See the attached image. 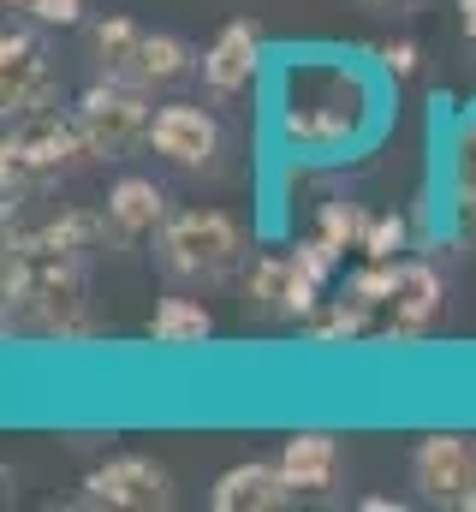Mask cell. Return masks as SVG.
Instances as JSON below:
<instances>
[{
	"instance_id": "1",
	"label": "cell",
	"mask_w": 476,
	"mask_h": 512,
	"mask_svg": "<svg viewBox=\"0 0 476 512\" xmlns=\"http://www.w3.org/2000/svg\"><path fill=\"white\" fill-rule=\"evenodd\" d=\"M0 316L6 334H30V340H90L96 316H90V268L84 251H48V245H24L6 239V274H0Z\"/></svg>"
},
{
	"instance_id": "2",
	"label": "cell",
	"mask_w": 476,
	"mask_h": 512,
	"mask_svg": "<svg viewBox=\"0 0 476 512\" xmlns=\"http://www.w3.org/2000/svg\"><path fill=\"white\" fill-rule=\"evenodd\" d=\"M375 131V90L357 66H292L274 102L286 155H352Z\"/></svg>"
},
{
	"instance_id": "3",
	"label": "cell",
	"mask_w": 476,
	"mask_h": 512,
	"mask_svg": "<svg viewBox=\"0 0 476 512\" xmlns=\"http://www.w3.org/2000/svg\"><path fill=\"white\" fill-rule=\"evenodd\" d=\"M155 256H161V268L173 280L215 286L244 262V227L227 209H179V215H167V227L155 239Z\"/></svg>"
},
{
	"instance_id": "4",
	"label": "cell",
	"mask_w": 476,
	"mask_h": 512,
	"mask_svg": "<svg viewBox=\"0 0 476 512\" xmlns=\"http://www.w3.org/2000/svg\"><path fill=\"white\" fill-rule=\"evenodd\" d=\"M96 149L78 126V114H60V108H42V114H24L12 120L6 143H0V167H24L30 179H60L72 167H84Z\"/></svg>"
},
{
	"instance_id": "5",
	"label": "cell",
	"mask_w": 476,
	"mask_h": 512,
	"mask_svg": "<svg viewBox=\"0 0 476 512\" xmlns=\"http://www.w3.org/2000/svg\"><path fill=\"white\" fill-rule=\"evenodd\" d=\"M72 114H78V126H84L90 149H96L102 161H119L125 149L149 143V120H155L149 90L131 84V78H96V84L72 102Z\"/></svg>"
},
{
	"instance_id": "6",
	"label": "cell",
	"mask_w": 476,
	"mask_h": 512,
	"mask_svg": "<svg viewBox=\"0 0 476 512\" xmlns=\"http://www.w3.org/2000/svg\"><path fill=\"white\" fill-rule=\"evenodd\" d=\"M411 483L429 507L476 512V441L459 429H435L411 447Z\"/></svg>"
},
{
	"instance_id": "7",
	"label": "cell",
	"mask_w": 476,
	"mask_h": 512,
	"mask_svg": "<svg viewBox=\"0 0 476 512\" xmlns=\"http://www.w3.org/2000/svg\"><path fill=\"white\" fill-rule=\"evenodd\" d=\"M84 507H119V512H161L173 507V477L149 453H114L84 477Z\"/></svg>"
},
{
	"instance_id": "8",
	"label": "cell",
	"mask_w": 476,
	"mask_h": 512,
	"mask_svg": "<svg viewBox=\"0 0 476 512\" xmlns=\"http://www.w3.org/2000/svg\"><path fill=\"white\" fill-rule=\"evenodd\" d=\"M54 96H60V78H54L42 42L30 30H6L0 36V108H6V120L42 114V108H54Z\"/></svg>"
},
{
	"instance_id": "9",
	"label": "cell",
	"mask_w": 476,
	"mask_h": 512,
	"mask_svg": "<svg viewBox=\"0 0 476 512\" xmlns=\"http://www.w3.org/2000/svg\"><path fill=\"white\" fill-rule=\"evenodd\" d=\"M221 143H227V137H221V120H215L209 108H197V102H161L155 120H149V149H155L161 161L185 167V173L215 167Z\"/></svg>"
},
{
	"instance_id": "10",
	"label": "cell",
	"mask_w": 476,
	"mask_h": 512,
	"mask_svg": "<svg viewBox=\"0 0 476 512\" xmlns=\"http://www.w3.org/2000/svg\"><path fill=\"white\" fill-rule=\"evenodd\" d=\"M441 304H447L441 274H435L423 256H405L399 274H393V298H387V346H411V340H423V334L435 328Z\"/></svg>"
},
{
	"instance_id": "11",
	"label": "cell",
	"mask_w": 476,
	"mask_h": 512,
	"mask_svg": "<svg viewBox=\"0 0 476 512\" xmlns=\"http://www.w3.org/2000/svg\"><path fill=\"white\" fill-rule=\"evenodd\" d=\"M256 72H262V30H256V18L221 24V36L203 48V84H209V96H238V90H250Z\"/></svg>"
},
{
	"instance_id": "12",
	"label": "cell",
	"mask_w": 476,
	"mask_h": 512,
	"mask_svg": "<svg viewBox=\"0 0 476 512\" xmlns=\"http://www.w3.org/2000/svg\"><path fill=\"white\" fill-rule=\"evenodd\" d=\"M292 495H298V489L286 483L280 459H244V465H233V471L215 477L209 507L215 512H280Z\"/></svg>"
},
{
	"instance_id": "13",
	"label": "cell",
	"mask_w": 476,
	"mask_h": 512,
	"mask_svg": "<svg viewBox=\"0 0 476 512\" xmlns=\"http://www.w3.org/2000/svg\"><path fill=\"white\" fill-rule=\"evenodd\" d=\"M102 215H108V239L114 245H137L143 233H161L167 227V191L155 179H143V173H125L114 191H108Z\"/></svg>"
},
{
	"instance_id": "14",
	"label": "cell",
	"mask_w": 476,
	"mask_h": 512,
	"mask_svg": "<svg viewBox=\"0 0 476 512\" xmlns=\"http://www.w3.org/2000/svg\"><path fill=\"white\" fill-rule=\"evenodd\" d=\"M280 471L298 495H322L340 483V441L328 429H292L280 441Z\"/></svg>"
},
{
	"instance_id": "15",
	"label": "cell",
	"mask_w": 476,
	"mask_h": 512,
	"mask_svg": "<svg viewBox=\"0 0 476 512\" xmlns=\"http://www.w3.org/2000/svg\"><path fill=\"white\" fill-rule=\"evenodd\" d=\"M143 36H149V30H137V18H125V12L96 18V24L84 30L90 72H96V78H131V84H137V54H143Z\"/></svg>"
},
{
	"instance_id": "16",
	"label": "cell",
	"mask_w": 476,
	"mask_h": 512,
	"mask_svg": "<svg viewBox=\"0 0 476 512\" xmlns=\"http://www.w3.org/2000/svg\"><path fill=\"white\" fill-rule=\"evenodd\" d=\"M191 72H203V60L191 54L185 36H167V30H149V36H143V54H137V84H143V90H173V84H185Z\"/></svg>"
},
{
	"instance_id": "17",
	"label": "cell",
	"mask_w": 476,
	"mask_h": 512,
	"mask_svg": "<svg viewBox=\"0 0 476 512\" xmlns=\"http://www.w3.org/2000/svg\"><path fill=\"white\" fill-rule=\"evenodd\" d=\"M209 334H215L209 304H197V298H185V292H167V298L155 304V316H149V340H155V346H173V352L203 346Z\"/></svg>"
},
{
	"instance_id": "18",
	"label": "cell",
	"mask_w": 476,
	"mask_h": 512,
	"mask_svg": "<svg viewBox=\"0 0 476 512\" xmlns=\"http://www.w3.org/2000/svg\"><path fill=\"white\" fill-rule=\"evenodd\" d=\"M292 292H298V268H292V251L280 256H256L244 268V304L256 316H292Z\"/></svg>"
},
{
	"instance_id": "19",
	"label": "cell",
	"mask_w": 476,
	"mask_h": 512,
	"mask_svg": "<svg viewBox=\"0 0 476 512\" xmlns=\"http://www.w3.org/2000/svg\"><path fill=\"white\" fill-rule=\"evenodd\" d=\"M6 239L48 245V251H96V245L108 239V215H102V209H60V215H48L42 227H30V233H6Z\"/></svg>"
},
{
	"instance_id": "20",
	"label": "cell",
	"mask_w": 476,
	"mask_h": 512,
	"mask_svg": "<svg viewBox=\"0 0 476 512\" xmlns=\"http://www.w3.org/2000/svg\"><path fill=\"white\" fill-rule=\"evenodd\" d=\"M453 203H459V221L476 227V108H465L453 126Z\"/></svg>"
},
{
	"instance_id": "21",
	"label": "cell",
	"mask_w": 476,
	"mask_h": 512,
	"mask_svg": "<svg viewBox=\"0 0 476 512\" xmlns=\"http://www.w3.org/2000/svg\"><path fill=\"white\" fill-rule=\"evenodd\" d=\"M369 316H375L369 304H357V298L340 292L322 316H310V328H304V334H310V346H352V340L369 334Z\"/></svg>"
},
{
	"instance_id": "22",
	"label": "cell",
	"mask_w": 476,
	"mask_h": 512,
	"mask_svg": "<svg viewBox=\"0 0 476 512\" xmlns=\"http://www.w3.org/2000/svg\"><path fill=\"white\" fill-rule=\"evenodd\" d=\"M369 209L363 203H346V197H328L322 209H316V233L334 245V251H363V233H369Z\"/></svg>"
},
{
	"instance_id": "23",
	"label": "cell",
	"mask_w": 476,
	"mask_h": 512,
	"mask_svg": "<svg viewBox=\"0 0 476 512\" xmlns=\"http://www.w3.org/2000/svg\"><path fill=\"white\" fill-rule=\"evenodd\" d=\"M393 274H399V262H363L357 274H346V298L357 304H369V310H387V298H393Z\"/></svg>"
},
{
	"instance_id": "24",
	"label": "cell",
	"mask_w": 476,
	"mask_h": 512,
	"mask_svg": "<svg viewBox=\"0 0 476 512\" xmlns=\"http://www.w3.org/2000/svg\"><path fill=\"white\" fill-rule=\"evenodd\" d=\"M405 245H411V221L405 215H375L369 233H363V256H375V262H393Z\"/></svg>"
},
{
	"instance_id": "25",
	"label": "cell",
	"mask_w": 476,
	"mask_h": 512,
	"mask_svg": "<svg viewBox=\"0 0 476 512\" xmlns=\"http://www.w3.org/2000/svg\"><path fill=\"white\" fill-rule=\"evenodd\" d=\"M12 12H24V18H36V24H78L84 18V0H6Z\"/></svg>"
},
{
	"instance_id": "26",
	"label": "cell",
	"mask_w": 476,
	"mask_h": 512,
	"mask_svg": "<svg viewBox=\"0 0 476 512\" xmlns=\"http://www.w3.org/2000/svg\"><path fill=\"white\" fill-rule=\"evenodd\" d=\"M375 60H381V72H387L393 84H405V78H417L423 48H417V42H381V48H375Z\"/></svg>"
},
{
	"instance_id": "27",
	"label": "cell",
	"mask_w": 476,
	"mask_h": 512,
	"mask_svg": "<svg viewBox=\"0 0 476 512\" xmlns=\"http://www.w3.org/2000/svg\"><path fill=\"white\" fill-rule=\"evenodd\" d=\"M459 30L476 42V0H459Z\"/></svg>"
},
{
	"instance_id": "28",
	"label": "cell",
	"mask_w": 476,
	"mask_h": 512,
	"mask_svg": "<svg viewBox=\"0 0 476 512\" xmlns=\"http://www.w3.org/2000/svg\"><path fill=\"white\" fill-rule=\"evenodd\" d=\"M357 507H363V512H399V501H387V495H363Z\"/></svg>"
},
{
	"instance_id": "29",
	"label": "cell",
	"mask_w": 476,
	"mask_h": 512,
	"mask_svg": "<svg viewBox=\"0 0 476 512\" xmlns=\"http://www.w3.org/2000/svg\"><path fill=\"white\" fill-rule=\"evenodd\" d=\"M369 6H417V0H369Z\"/></svg>"
}]
</instances>
